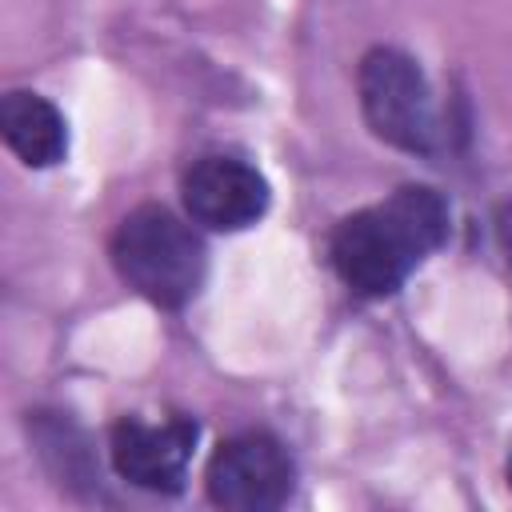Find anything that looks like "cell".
Wrapping results in <instances>:
<instances>
[{
  "mask_svg": "<svg viewBox=\"0 0 512 512\" xmlns=\"http://www.w3.org/2000/svg\"><path fill=\"white\" fill-rule=\"evenodd\" d=\"M448 240V204L428 184H400L380 204L344 216L332 228L328 256L336 276L360 296L396 292L420 260Z\"/></svg>",
  "mask_w": 512,
  "mask_h": 512,
  "instance_id": "1",
  "label": "cell"
},
{
  "mask_svg": "<svg viewBox=\"0 0 512 512\" xmlns=\"http://www.w3.org/2000/svg\"><path fill=\"white\" fill-rule=\"evenodd\" d=\"M108 256L120 280L156 308H184L208 272L204 240L160 204L128 212L112 232Z\"/></svg>",
  "mask_w": 512,
  "mask_h": 512,
  "instance_id": "2",
  "label": "cell"
},
{
  "mask_svg": "<svg viewBox=\"0 0 512 512\" xmlns=\"http://www.w3.org/2000/svg\"><path fill=\"white\" fill-rule=\"evenodd\" d=\"M360 112L368 128L412 156H432L440 148V116L420 64L400 48H368L356 72Z\"/></svg>",
  "mask_w": 512,
  "mask_h": 512,
  "instance_id": "3",
  "label": "cell"
},
{
  "mask_svg": "<svg viewBox=\"0 0 512 512\" xmlns=\"http://www.w3.org/2000/svg\"><path fill=\"white\" fill-rule=\"evenodd\" d=\"M208 500L228 512H272L296 488L292 452L272 432L228 436L204 472Z\"/></svg>",
  "mask_w": 512,
  "mask_h": 512,
  "instance_id": "4",
  "label": "cell"
},
{
  "mask_svg": "<svg viewBox=\"0 0 512 512\" xmlns=\"http://www.w3.org/2000/svg\"><path fill=\"white\" fill-rule=\"evenodd\" d=\"M192 448H196V420L180 412L164 420L124 416L112 424V440H108L116 476L148 492H180Z\"/></svg>",
  "mask_w": 512,
  "mask_h": 512,
  "instance_id": "5",
  "label": "cell"
},
{
  "mask_svg": "<svg viewBox=\"0 0 512 512\" xmlns=\"http://www.w3.org/2000/svg\"><path fill=\"white\" fill-rule=\"evenodd\" d=\"M180 200L192 224L240 232L268 212V180L240 156H200L180 180Z\"/></svg>",
  "mask_w": 512,
  "mask_h": 512,
  "instance_id": "6",
  "label": "cell"
},
{
  "mask_svg": "<svg viewBox=\"0 0 512 512\" xmlns=\"http://www.w3.org/2000/svg\"><path fill=\"white\" fill-rule=\"evenodd\" d=\"M0 136L8 152L28 168H52L68 152V124L40 92H8L0 100Z\"/></svg>",
  "mask_w": 512,
  "mask_h": 512,
  "instance_id": "7",
  "label": "cell"
},
{
  "mask_svg": "<svg viewBox=\"0 0 512 512\" xmlns=\"http://www.w3.org/2000/svg\"><path fill=\"white\" fill-rule=\"evenodd\" d=\"M496 240H500V252L508 260V272H512V200L496 208Z\"/></svg>",
  "mask_w": 512,
  "mask_h": 512,
  "instance_id": "8",
  "label": "cell"
},
{
  "mask_svg": "<svg viewBox=\"0 0 512 512\" xmlns=\"http://www.w3.org/2000/svg\"><path fill=\"white\" fill-rule=\"evenodd\" d=\"M504 476H508V488H512V456H508V468H504Z\"/></svg>",
  "mask_w": 512,
  "mask_h": 512,
  "instance_id": "9",
  "label": "cell"
}]
</instances>
